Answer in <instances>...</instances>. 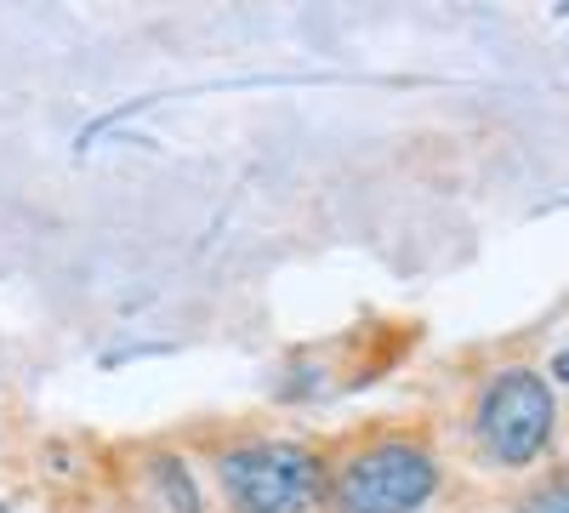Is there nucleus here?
<instances>
[{
	"label": "nucleus",
	"instance_id": "f257e3e1",
	"mask_svg": "<svg viewBox=\"0 0 569 513\" xmlns=\"http://www.w3.org/2000/svg\"><path fill=\"white\" fill-rule=\"evenodd\" d=\"M337 513H416L439 491V462L416 440H376L325 480Z\"/></svg>",
	"mask_w": 569,
	"mask_h": 513
},
{
	"label": "nucleus",
	"instance_id": "f03ea898",
	"mask_svg": "<svg viewBox=\"0 0 569 513\" xmlns=\"http://www.w3.org/2000/svg\"><path fill=\"white\" fill-rule=\"evenodd\" d=\"M479 445L490 462L501 468H530V462L552 445V428H558V399H552V383L530 365H507L485 383L479 394Z\"/></svg>",
	"mask_w": 569,
	"mask_h": 513
},
{
	"label": "nucleus",
	"instance_id": "7ed1b4c3",
	"mask_svg": "<svg viewBox=\"0 0 569 513\" xmlns=\"http://www.w3.org/2000/svg\"><path fill=\"white\" fill-rule=\"evenodd\" d=\"M217 480L240 513H308L325 496V462L291 440H257L228 451Z\"/></svg>",
	"mask_w": 569,
	"mask_h": 513
},
{
	"label": "nucleus",
	"instance_id": "20e7f679",
	"mask_svg": "<svg viewBox=\"0 0 569 513\" xmlns=\"http://www.w3.org/2000/svg\"><path fill=\"white\" fill-rule=\"evenodd\" d=\"M518 513H569V468H552L525 502H518Z\"/></svg>",
	"mask_w": 569,
	"mask_h": 513
},
{
	"label": "nucleus",
	"instance_id": "39448f33",
	"mask_svg": "<svg viewBox=\"0 0 569 513\" xmlns=\"http://www.w3.org/2000/svg\"><path fill=\"white\" fill-rule=\"evenodd\" d=\"M154 474H160L166 502H171L177 513H200V491H194V480H188V468H177L171 456H160V462H154Z\"/></svg>",
	"mask_w": 569,
	"mask_h": 513
},
{
	"label": "nucleus",
	"instance_id": "423d86ee",
	"mask_svg": "<svg viewBox=\"0 0 569 513\" xmlns=\"http://www.w3.org/2000/svg\"><path fill=\"white\" fill-rule=\"evenodd\" d=\"M552 377H558V383H563V388H569V348H563V354H558V359H552Z\"/></svg>",
	"mask_w": 569,
	"mask_h": 513
},
{
	"label": "nucleus",
	"instance_id": "0eeeda50",
	"mask_svg": "<svg viewBox=\"0 0 569 513\" xmlns=\"http://www.w3.org/2000/svg\"><path fill=\"white\" fill-rule=\"evenodd\" d=\"M0 513H7V507H0Z\"/></svg>",
	"mask_w": 569,
	"mask_h": 513
}]
</instances>
